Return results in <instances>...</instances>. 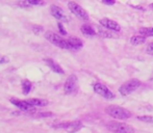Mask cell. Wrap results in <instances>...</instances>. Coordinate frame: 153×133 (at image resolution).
<instances>
[{"mask_svg":"<svg viewBox=\"0 0 153 133\" xmlns=\"http://www.w3.org/2000/svg\"><path fill=\"white\" fill-rule=\"evenodd\" d=\"M105 112L108 115L113 117L114 119L117 120H127L131 117V112L128 109L124 108V107L118 106V105H111V106L106 107Z\"/></svg>","mask_w":153,"mask_h":133,"instance_id":"obj_1","label":"cell"},{"mask_svg":"<svg viewBox=\"0 0 153 133\" xmlns=\"http://www.w3.org/2000/svg\"><path fill=\"white\" fill-rule=\"evenodd\" d=\"M45 38H46V40H48L51 44L54 45V46L59 47V48H62V49L69 50V46H68V43H67V40H64V38H62L61 35H59V34L52 33V31H47V33H45Z\"/></svg>","mask_w":153,"mask_h":133,"instance_id":"obj_2","label":"cell"},{"mask_svg":"<svg viewBox=\"0 0 153 133\" xmlns=\"http://www.w3.org/2000/svg\"><path fill=\"white\" fill-rule=\"evenodd\" d=\"M107 128L113 133H134V129L130 125L121 122H111L107 124Z\"/></svg>","mask_w":153,"mask_h":133,"instance_id":"obj_3","label":"cell"},{"mask_svg":"<svg viewBox=\"0 0 153 133\" xmlns=\"http://www.w3.org/2000/svg\"><path fill=\"white\" fill-rule=\"evenodd\" d=\"M141 85V81L139 79H129L128 81H126L125 83H123L120 87V94L122 96H127L129 94L133 93L135 89H137Z\"/></svg>","mask_w":153,"mask_h":133,"instance_id":"obj_4","label":"cell"},{"mask_svg":"<svg viewBox=\"0 0 153 133\" xmlns=\"http://www.w3.org/2000/svg\"><path fill=\"white\" fill-rule=\"evenodd\" d=\"M68 7L71 10V13H73L79 19H81V20H89V14L79 4H77L76 2L70 1L68 3Z\"/></svg>","mask_w":153,"mask_h":133,"instance_id":"obj_5","label":"cell"},{"mask_svg":"<svg viewBox=\"0 0 153 133\" xmlns=\"http://www.w3.org/2000/svg\"><path fill=\"white\" fill-rule=\"evenodd\" d=\"M93 87H94V91L98 95H100L101 97L105 98V99H114L115 98V95H114L113 92L106 85L102 84V83H95Z\"/></svg>","mask_w":153,"mask_h":133,"instance_id":"obj_6","label":"cell"},{"mask_svg":"<svg viewBox=\"0 0 153 133\" xmlns=\"http://www.w3.org/2000/svg\"><path fill=\"white\" fill-rule=\"evenodd\" d=\"M77 89V77L75 75H71L68 77L64 85V91L66 94L70 95V94L75 93Z\"/></svg>","mask_w":153,"mask_h":133,"instance_id":"obj_7","label":"cell"},{"mask_svg":"<svg viewBox=\"0 0 153 133\" xmlns=\"http://www.w3.org/2000/svg\"><path fill=\"white\" fill-rule=\"evenodd\" d=\"M10 103L14 104L16 107H18L20 110H23L25 112H33L34 111V106H32L31 104H29L27 101H23V100H19V99H15L12 98L10 99Z\"/></svg>","mask_w":153,"mask_h":133,"instance_id":"obj_8","label":"cell"},{"mask_svg":"<svg viewBox=\"0 0 153 133\" xmlns=\"http://www.w3.org/2000/svg\"><path fill=\"white\" fill-rule=\"evenodd\" d=\"M50 12H51V15H52L56 20L61 21V22H68V18H67L66 14H65L64 10H62L61 7H59V6L53 4V5L50 6Z\"/></svg>","mask_w":153,"mask_h":133,"instance_id":"obj_9","label":"cell"},{"mask_svg":"<svg viewBox=\"0 0 153 133\" xmlns=\"http://www.w3.org/2000/svg\"><path fill=\"white\" fill-rule=\"evenodd\" d=\"M99 23H100V25H102L103 27H105V28L107 29H111V30L113 31H120L121 30V26L119 25V23H117L116 21L114 20H111V19H101L100 21H99Z\"/></svg>","mask_w":153,"mask_h":133,"instance_id":"obj_10","label":"cell"},{"mask_svg":"<svg viewBox=\"0 0 153 133\" xmlns=\"http://www.w3.org/2000/svg\"><path fill=\"white\" fill-rule=\"evenodd\" d=\"M69 46V50H79V49L82 48L83 44L81 42L80 38H70L67 40Z\"/></svg>","mask_w":153,"mask_h":133,"instance_id":"obj_11","label":"cell"},{"mask_svg":"<svg viewBox=\"0 0 153 133\" xmlns=\"http://www.w3.org/2000/svg\"><path fill=\"white\" fill-rule=\"evenodd\" d=\"M44 61L45 63L48 65V66H50V69L53 71V72H55V73H57V74H65V72H64V70L62 69V66L59 65L57 63H55L53 59H51V58H45L44 59Z\"/></svg>","mask_w":153,"mask_h":133,"instance_id":"obj_12","label":"cell"},{"mask_svg":"<svg viewBox=\"0 0 153 133\" xmlns=\"http://www.w3.org/2000/svg\"><path fill=\"white\" fill-rule=\"evenodd\" d=\"M81 128H82V123L79 121H74V122H71V123H67L65 129L70 133H74L79 131Z\"/></svg>","mask_w":153,"mask_h":133,"instance_id":"obj_13","label":"cell"},{"mask_svg":"<svg viewBox=\"0 0 153 133\" xmlns=\"http://www.w3.org/2000/svg\"><path fill=\"white\" fill-rule=\"evenodd\" d=\"M98 33L100 34L101 36H103V38H118L117 34H114L113 30L105 28V27H103L102 25L98 27Z\"/></svg>","mask_w":153,"mask_h":133,"instance_id":"obj_14","label":"cell"},{"mask_svg":"<svg viewBox=\"0 0 153 133\" xmlns=\"http://www.w3.org/2000/svg\"><path fill=\"white\" fill-rule=\"evenodd\" d=\"M146 42V38L142 34L140 35H133L132 38H130V44L133 45V46H139V45H142Z\"/></svg>","mask_w":153,"mask_h":133,"instance_id":"obj_15","label":"cell"},{"mask_svg":"<svg viewBox=\"0 0 153 133\" xmlns=\"http://www.w3.org/2000/svg\"><path fill=\"white\" fill-rule=\"evenodd\" d=\"M27 102H28L29 104H31L32 106H39V107L46 106V105L48 104V101H47V100H44V99H36V98H33V99L27 100Z\"/></svg>","mask_w":153,"mask_h":133,"instance_id":"obj_16","label":"cell"},{"mask_svg":"<svg viewBox=\"0 0 153 133\" xmlns=\"http://www.w3.org/2000/svg\"><path fill=\"white\" fill-rule=\"evenodd\" d=\"M80 30L85 35H88V36H93L96 34V31H95V29L93 28L91 25H82Z\"/></svg>","mask_w":153,"mask_h":133,"instance_id":"obj_17","label":"cell"},{"mask_svg":"<svg viewBox=\"0 0 153 133\" xmlns=\"http://www.w3.org/2000/svg\"><path fill=\"white\" fill-rule=\"evenodd\" d=\"M22 89H23V94L24 95H28V93L32 89V83L29 80L22 81Z\"/></svg>","mask_w":153,"mask_h":133,"instance_id":"obj_18","label":"cell"},{"mask_svg":"<svg viewBox=\"0 0 153 133\" xmlns=\"http://www.w3.org/2000/svg\"><path fill=\"white\" fill-rule=\"evenodd\" d=\"M140 33L144 35L145 38H149L153 36V27H145V28L140 29Z\"/></svg>","mask_w":153,"mask_h":133,"instance_id":"obj_19","label":"cell"},{"mask_svg":"<svg viewBox=\"0 0 153 133\" xmlns=\"http://www.w3.org/2000/svg\"><path fill=\"white\" fill-rule=\"evenodd\" d=\"M137 119H139L140 121L144 122V123L153 124V117L152 115H140V117H137Z\"/></svg>","mask_w":153,"mask_h":133,"instance_id":"obj_20","label":"cell"},{"mask_svg":"<svg viewBox=\"0 0 153 133\" xmlns=\"http://www.w3.org/2000/svg\"><path fill=\"white\" fill-rule=\"evenodd\" d=\"M26 1L31 5H44L45 4L44 0H26Z\"/></svg>","mask_w":153,"mask_h":133,"instance_id":"obj_21","label":"cell"},{"mask_svg":"<svg viewBox=\"0 0 153 133\" xmlns=\"http://www.w3.org/2000/svg\"><path fill=\"white\" fill-rule=\"evenodd\" d=\"M43 30H44V28H43L42 26H40V25H33V26H32V31L36 34H39L40 33H42Z\"/></svg>","mask_w":153,"mask_h":133,"instance_id":"obj_22","label":"cell"},{"mask_svg":"<svg viewBox=\"0 0 153 133\" xmlns=\"http://www.w3.org/2000/svg\"><path fill=\"white\" fill-rule=\"evenodd\" d=\"M53 113L51 112H39L38 115H36V117H52Z\"/></svg>","mask_w":153,"mask_h":133,"instance_id":"obj_23","label":"cell"},{"mask_svg":"<svg viewBox=\"0 0 153 133\" xmlns=\"http://www.w3.org/2000/svg\"><path fill=\"white\" fill-rule=\"evenodd\" d=\"M146 52H147L148 54H150V55H153V43L148 45L147 48H146Z\"/></svg>","mask_w":153,"mask_h":133,"instance_id":"obj_24","label":"cell"},{"mask_svg":"<svg viewBox=\"0 0 153 133\" xmlns=\"http://www.w3.org/2000/svg\"><path fill=\"white\" fill-rule=\"evenodd\" d=\"M10 61L7 56H4V55H1L0 54V64H7Z\"/></svg>","mask_w":153,"mask_h":133,"instance_id":"obj_25","label":"cell"},{"mask_svg":"<svg viewBox=\"0 0 153 133\" xmlns=\"http://www.w3.org/2000/svg\"><path fill=\"white\" fill-rule=\"evenodd\" d=\"M57 25H59V33H61L62 34V35H66V34H67V31H66V29L64 28V25H62L61 22H59V24H57Z\"/></svg>","mask_w":153,"mask_h":133,"instance_id":"obj_26","label":"cell"},{"mask_svg":"<svg viewBox=\"0 0 153 133\" xmlns=\"http://www.w3.org/2000/svg\"><path fill=\"white\" fill-rule=\"evenodd\" d=\"M102 2L107 5H113V4H115L116 0H102Z\"/></svg>","mask_w":153,"mask_h":133,"instance_id":"obj_27","label":"cell"},{"mask_svg":"<svg viewBox=\"0 0 153 133\" xmlns=\"http://www.w3.org/2000/svg\"><path fill=\"white\" fill-rule=\"evenodd\" d=\"M152 7H153V4H152Z\"/></svg>","mask_w":153,"mask_h":133,"instance_id":"obj_28","label":"cell"}]
</instances>
